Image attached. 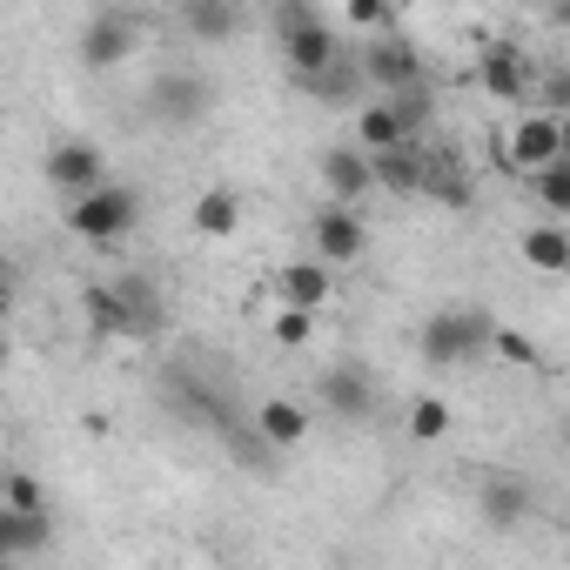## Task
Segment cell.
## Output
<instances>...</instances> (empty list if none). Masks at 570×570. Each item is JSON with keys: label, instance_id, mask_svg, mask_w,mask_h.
<instances>
[{"label": "cell", "instance_id": "cell-1", "mask_svg": "<svg viewBox=\"0 0 570 570\" xmlns=\"http://www.w3.org/2000/svg\"><path fill=\"white\" fill-rule=\"evenodd\" d=\"M497 316L490 309H443V316H430L423 323V336H416V350H423V363L430 370H456V363H470V356H483V350H497Z\"/></svg>", "mask_w": 570, "mask_h": 570}, {"label": "cell", "instance_id": "cell-2", "mask_svg": "<svg viewBox=\"0 0 570 570\" xmlns=\"http://www.w3.org/2000/svg\"><path fill=\"white\" fill-rule=\"evenodd\" d=\"M68 235L75 242H95V248H108V242H128L135 235V222H141V195L135 188H121V181H108V188H95V195H81V202H68Z\"/></svg>", "mask_w": 570, "mask_h": 570}, {"label": "cell", "instance_id": "cell-3", "mask_svg": "<svg viewBox=\"0 0 570 570\" xmlns=\"http://www.w3.org/2000/svg\"><path fill=\"white\" fill-rule=\"evenodd\" d=\"M356 61H363V81L376 88V101H396V95L430 88V61H423V48H416L410 35L363 41V48H356Z\"/></svg>", "mask_w": 570, "mask_h": 570}, {"label": "cell", "instance_id": "cell-4", "mask_svg": "<svg viewBox=\"0 0 570 570\" xmlns=\"http://www.w3.org/2000/svg\"><path fill=\"white\" fill-rule=\"evenodd\" d=\"M208 108H215V81L195 75V68H161V75L148 81V115H155L161 128H202Z\"/></svg>", "mask_w": 570, "mask_h": 570}, {"label": "cell", "instance_id": "cell-5", "mask_svg": "<svg viewBox=\"0 0 570 570\" xmlns=\"http://www.w3.org/2000/svg\"><path fill=\"white\" fill-rule=\"evenodd\" d=\"M557 161H563V121L543 115V108H530V115L503 135V168H510V175H543V168H557Z\"/></svg>", "mask_w": 570, "mask_h": 570}, {"label": "cell", "instance_id": "cell-6", "mask_svg": "<svg viewBox=\"0 0 570 570\" xmlns=\"http://www.w3.org/2000/svg\"><path fill=\"white\" fill-rule=\"evenodd\" d=\"M537 75L543 68L517 41H483V55H476V81H483L490 101H530L537 95Z\"/></svg>", "mask_w": 570, "mask_h": 570}, {"label": "cell", "instance_id": "cell-7", "mask_svg": "<svg viewBox=\"0 0 570 570\" xmlns=\"http://www.w3.org/2000/svg\"><path fill=\"white\" fill-rule=\"evenodd\" d=\"M135 41H141V14H128V8H95L81 21V61L88 68H121L135 55Z\"/></svg>", "mask_w": 570, "mask_h": 570}, {"label": "cell", "instance_id": "cell-8", "mask_svg": "<svg viewBox=\"0 0 570 570\" xmlns=\"http://www.w3.org/2000/svg\"><path fill=\"white\" fill-rule=\"evenodd\" d=\"M48 181H55L68 202H81V195L108 188V155H101L95 141H55V148H48Z\"/></svg>", "mask_w": 570, "mask_h": 570}, {"label": "cell", "instance_id": "cell-9", "mask_svg": "<svg viewBox=\"0 0 570 570\" xmlns=\"http://www.w3.org/2000/svg\"><path fill=\"white\" fill-rule=\"evenodd\" d=\"M316 390H323V410H330L336 423H370V416H376V376H370L363 363H336V370H323Z\"/></svg>", "mask_w": 570, "mask_h": 570}, {"label": "cell", "instance_id": "cell-10", "mask_svg": "<svg viewBox=\"0 0 570 570\" xmlns=\"http://www.w3.org/2000/svg\"><path fill=\"white\" fill-rule=\"evenodd\" d=\"M275 296H282V309H309V316H323V303L336 296V268H330L323 255H296V262L275 268Z\"/></svg>", "mask_w": 570, "mask_h": 570}, {"label": "cell", "instance_id": "cell-11", "mask_svg": "<svg viewBox=\"0 0 570 570\" xmlns=\"http://www.w3.org/2000/svg\"><path fill=\"white\" fill-rule=\"evenodd\" d=\"M282 55H289V75H296V88H309V81H323L350 48H343V35H336V21H316V28H303V35H289L282 41Z\"/></svg>", "mask_w": 570, "mask_h": 570}, {"label": "cell", "instance_id": "cell-12", "mask_svg": "<svg viewBox=\"0 0 570 570\" xmlns=\"http://www.w3.org/2000/svg\"><path fill=\"white\" fill-rule=\"evenodd\" d=\"M309 242H316V255L330 262V268H343V262H356L363 248H370V228H363V215L356 208H316V222H309Z\"/></svg>", "mask_w": 570, "mask_h": 570}, {"label": "cell", "instance_id": "cell-13", "mask_svg": "<svg viewBox=\"0 0 570 570\" xmlns=\"http://www.w3.org/2000/svg\"><path fill=\"white\" fill-rule=\"evenodd\" d=\"M316 168H323V188H330L336 208H356L363 195H376V161L363 148H323Z\"/></svg>", "mask_w": 570, "mask_h": 570}, {"label": "cell", "instance_id": "cell-14", "mask_svg": "<svg viewBox=\"0 0 570 570\" xmlns=\"http://www.w3.org/2000/svg\"><path fill=\"white\" fill-rule=\"evenodd\" d=\"M423 195H430L436 208H456V215H463V208H470V195H476V188H470V161H463L456 148H430Z\"/></svg>", "mask_w": 570, "mask_h": 570}, {"label": "cell", "instance_id": "cell-15", "mask_svg": "<svg viewBox=\"0 0 570 570\" xmlns=\"http://www.w3.org/2000/svg\"><path fill=\"white\" fill-rule=\"evenodd\" d=\"M476 510H483V523H490V530H517V523L537 510V497H530V483H523V476H483Z\"/></svg>", "mask_w": 570, "mask_h": 570}, {"label": "cell", "instance_id": "cell-16", "mask_svg": "<svg viewBox=\"0 0 570 570\" xmlns=\"http://www.w3.org/2000/svg\"><path fill=\"white\" fill-rule=\"evenodd\" d=\"M115 289H121V303H128V316H135V336H161V330H168V296H161L155 275L128 268V275H115Z\"/></svg>", "mask_w": 570, "mask_h": 570}, {"label": "cell", "instance_id": "cell-17", "mask_svg": "<svg viewBox=\"0 0 570 570\" xmlns=\"http://www.w3.org/2000/svg\"><path fill=\"white\" fill-rule=\"evenodd\" d=\"M309 430H316V423H309V410H303V403H289V396H268V403L255 410V443H268V450H296Z\"/></svg>", "mask_w": 570, "mask_h": 570}, {"label": "cell", "instance_id": "cell-18", "mask_svg": "<svg viewBox=\"0 0 570 570\" xmlns=\"http://www.w3.org/2000/svg\"><path fill=\"white\" fill-rule=\"evenodd\" d=\"M55 543V510H0V550L14 563L21 557H41Z\"/></svg>", "mask_w": 570, "mask_h": 570}, {"label": "cell", "instance_id": "cell-19", "mask_svg": "<svg viewBox=\"0 0 570 570\" xmlns=\"http://www.w3.org/2000/svg\"><path fill=\"white\" fill-rule=\"evenodd\" d=\"M356 148L376 161V155H396V148H410V128H403V115L390 108V101H363L356 108Z\"/></svg>", "mask_w": 570, "mask_h": 570}, {"label": "cell", "instance_id": "cell-20", "mask_svg": "<svg viewBox=\"0 0 570 570\" xmlns=\"http://www.w3.org/2000/svg\"><path fill=\"white\" fill-rule=\"evenodd\" d=\"M517 248H523L530 268H543V275H570V228H563V222H530Z\"/></svg>", "mask_w": 570, "mask_h": 570}, {"label": "cell", "instance_id": "cell-21", "mask_svg": "<svg viewBox=\"0 0 570 570\" xmlns=\"http://www.w3.org/2000/svg\"><path fill=\"white\" fill-rule=\"evenodd\" d=\"M81 316H88L95 336H135V316H128L115 282H88V289H81Z\"/></svg>", "mask_w": 570, "mask_h": 570}, {"label": "cell", "instance_id": "cell-22", "mask_svg": "<svg viewBox=\"0 0 570 570\" xmlns=\"http://www.w3.org/2000/svg\"><path fill=\"white\" fill-rule=\"evenodd\" d=\"M423 168H430V141H410L396 155H376V188L390 195H423Z\"/></svg>", "mask_w": 570, "mask_h": 570}, {"label": "cell", "instance_id": "cell-23", "mask_svg": "<svg viewBox=\"0 0 570 570\" xmlns=\"http://www.w3.org/2000/svg\"><path fill=\"white\" fill-rule=\"evenodd\" d=\"M181 28H188L195 41H235V35H242V8H235V0H188V8H181Z\"/></svg>", "mask_w": 570, "mask_h": 570}, {"label": "cell", "instance_id": "cell-24", "mask_svg": "<svg viewBox=\"0 0 570 570\" xmlns=\"http://www.w3.org/2000/svg\"><path fill=\"white\" fill-rule=\"evenodd\" d=\"M303 95H316L323 108H356V101L370 95V81H363V61H356V48H350V55H343V61H336V68H330L323 81H309Z\"/></svg>", "mask_w": 570, "mask_h": 570}, {"label": "cell", "instance_id": "cell-25", "mask_svg": "<svg viewBox=\"0 0 570 570\" xmlns=\"http://www.w3.org/2000/svg\"><path fill=\"white\" fill-rule=\"evenodd\" d=\"M188 222H195V235H235L242 228V195L235 188H202Z\"/></svg>", "mask_w": 570, "mask_h": 570}, {"label": "cell", "instance_id": "cell-26", "mask_svg": "<svg viewBox=\"0 0 570 570\" xmlns=\"http://www.w3.org/2000/svg\"><path fill=\"white\" fill-rule=\"evenodd\" d=\"M523 181H530V195H537L543 215H570V161H557L543 175H523Z\"/></svg>", "mask_w": 570, "mask_h": 570}, {"label": "cell", "instance_id": "cell-27", "mask_svg": "<svg viewBox=\"0 0 570 570\" xmlns=\"http://www.w3.org/2000/svg\"><path fill=\"white\" fill-rule=\"evenodd\" d=\"M268 336H275L282 350H309V343H316V316H309V309H275V316H268Z\"/></svg>", "mask_w": 570, "mask_h": 570}, {"label": "cell", "instance_id": "cell-28", "mask_svg": "<svg viewBox=\"0 0 570 570\" xmlns=\"http://www.w3.org/2000/svg\"><path fill=\"white\" fill-rule=\"evenodd\" d=\"M443 430H450V403H443V396H416V403H410V436H416V443H436Z\"/></svg>", "mask_w": 570, "mask_h": 570}, {"label": "cell", "instance_id": "cell-29", "mask_svg": "<svg viewBox=\"0 0 570 570\" xmlns=\"http://www.w3.org/2000/svg\"><path fill=\"white\" fill-rule=\"evenodd\" d=\"M537 101H543V115L570 121V61H563V68H543V75H537Z\"/></svg>", "mask_w": 570, "mask_h": 570}, {"label": "cell", "instance_id": "cell-30", "mask_svg": "<svg viewBox=\"0 0 570 570\" xmlns=\"http://www.w3.org/2000/svg\"><path fill=\"white\" fill-rule=\"evenodd\" d=\"M390 108L403 115V128H410V141H423V135H430V115H436V95H430V88H416V95H396Z\"/></svg>", "mask_w": 570, "mask_h": 570}, {"label": "cell", "instance_id": "cell-31", "mask_svg": "<svg viewBox=\"0 0 570 570\" xmlns=\"http://www.w3.org/2000/svg\"><path fill=\"white\" fill-rule=\"evenodd\" d=\"M350 28H363L370 41H383V35H396V8H383V0H356V8H350Z\"/></svg>", "mask_w": 570, "mask_h": 570}, {"label": "cell", "instance_id": "cell-32", "mask_svg": "<svg viewBox=\"0 0 570 570\" xmlns=\"http://www.w3.org/2000/svg\"><path fill=\"white\" fill-rule=\"evenodd\" d=\"M316 21H330V14H323V8H309V0H282V8H275V35H282V41L303 35V28H316Z\"/></svg>", "mask_w": 570, "mask_h": 570}, {"label": "cell", "instance_id": "cell-33", "mask_svg": "<svg viewBox=\"0 0 570 570\" xmlns=\"http://www.w3.org/2000/svg\"><path fill=\"white\" fill-rule=\"evenodd\" d=\"M0 510H48L41 476H35V470H14V476H8V503H0Z\"/></svg>", "mask_w": 570, "mask_h": 570}, {"label": "cell", "instance_id": "cell-34", "mask_svg": "<svg viewBox=\"0 0 570 570\" xmlns=\"http://www.w3.org/2000/svg\"><path fill=\"white\" fill-rule=\"evenodd\" d=\"M497 356H503V363H517V370H537V343H530V336H517V330H497Z\"/></svg>", "mask_w": 570, "mask_h": 570}, {"label": "cell", "instance_id": "cell-35", "mask_svg": "<svg viewBox=\"0 0 570 570\" xmlns=\"http://www.w3.org/2000/svg\"><path fill=\"white\" fill-rule=\"evenodd\" d=\"M543 21H550V28H563V35H570V0H563V8H550V14H543Z\"/></svg>", "mask_w": 570, "mask_h": 570}, {"label": "cell", "instance_id": "cell-36", "mask_svg": "<svg viewBox=\"0 0 570 570\" xmlns=\"http://www.w3.org/2000/svg\"><path fill=\"white\" fill-rule=\"evenodd\" d=\"M563 161H570V121H563Z\"/></svg>", "mask_w": 570, "mask_h": 570}, {"label": "cell", "instance_id": "cell-37", "mask_svg": "<svg viewBox=\"0 0 570 570\" xmlns=\"http://www.w3.org/2000/svg\"><path fill=\"white\" fill-rule=\"evenodd\" d=\"M563 450H570V416H563Z\"/></svg>", "mask_w": 570, "mask_h": 570}]
</instances>
